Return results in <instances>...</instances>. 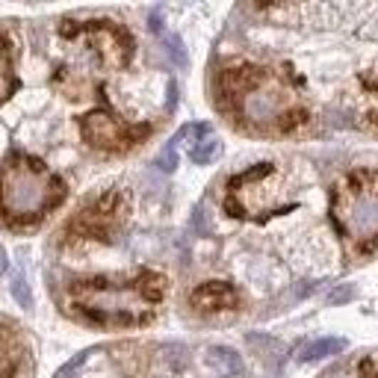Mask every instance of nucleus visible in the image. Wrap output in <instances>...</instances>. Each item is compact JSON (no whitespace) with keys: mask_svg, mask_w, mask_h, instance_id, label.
I'll use <instances>...</instances> for the list:
<instances>
[{"mask_svg":"<svg viewBox=\"0 0 378 378\" xmlns=\"http://www.w3.org/2000/svg\"><path fill=\"white\" fill-rule=\"evenodd\" d=\"M63 38H68L77 59L56 71V86L68 98H83L92 89L89 68H125L133 56V38L125 27L112 21H65Z\"/></svg>","mask_w":378,"mask_h":378,"instance_id":"nucleus-3","label":"nucleus"},{"mask_svg":"<svg viewBox=\"0 0 378 378\" xmlns=\"http://www.w3.org/2000/svg\"><path fill=\"white\" fill-rule=\"evenodd\" d=\"M189 305L195 310H201V313L236 310V308H240V293H236L231 284H225V281H210V284H201L189 295Z\"/></svg>","mask_w":378,"mask_h":378,"instance_id":"nucleus-9","label":"nucleus"},{"mask_svg":"<svg viewBox=\"0 0 378 378\" xmlns=\"http://www.w3.org/2000/svg\"><path fill=\"white\" fill-rule=\"evenodd\" d=\"M219 107L254 136H287L308 122V107L295 83L278 68L231 65L216 80Z\"/></svg>","mask_w":378,"mask_h":378,"instance_id":"nucleus-1","label":"nucleus"},{"mask_svg":"<svg viewBox=\"0 0 378 378\" xmlns=\"http://www.w3.org/2000/svg\"><path fill=\"white\" fill-rule=\"evenodd\" d=\"M293 207H295V201H287L284 198L281 174H278V169L272 163H257L228 181L225 210L236 219L263 222L269 216L290 213Z\"/></svg>","mask_w":378,"mask_h":378,"instance_id":"nucleus-6","label":"nucleus"},{"mask_svg":"<svg viewBox=\"0 0 378 378\" xmlns=\"http://www.w3.org/2000/svg\"><path fill=\"white\" fill-rule=\"evenodd\" d=\"M325 378H378V361H372V357H361L357 364L340 367V369L328 372Z\"/></svg>","mask_w":378,"mask_h":378,"instance_id":"nucleus-15","label":"nucleus"},{"mask_svg":"<svg viewBox=\"0 0 378 378\" xmlns=\"http://www.w3.org/2000/svg\"><path fill=\"white\" fill-rule=\"evenodd\" d=\"M210 364L219 367V372L222 375H240L243 372V361H240V355L225 349V346H213L210 349Z\"/></svg>","mask_w":378,"mask_h":378,"instance_id":"nucleus-14","label":"nucleus"},{"mask_svg":"<svg viewBox=\"0 0 378 378\" xmlns=\"http://www.w3.org/2000/svg\"><path fill=\"white\" fill-rule=\"evenodd\" d=\"M80 133L83 139L107 154H125L133 145H139L151 133L148 125H127L125 118H118L112 110H95L80 118Z\"/></svg>","mask_w":378,"mask_h":378,"instance_id":"nucleus-8","label":"nucleus"},{"mask_svg":"<svg viewBox=\"0 0 378 378\" xmlns=\"http://www.w3.org/2000/svg\"><path fill=\"white\" fill-rule=\"evenodd\" d=\"M12 295H15V302L18 305H24V308H33V295H30V287L21 275H15L12 278Z\"/></svg>","mask_w":378,"mask_h":378,"instance_id":"nucleus-17","label":"nucleus"},{"mask_svg":"<svg viewBox=\"0 0 378 378\" xmlns=\"http://www.w3.org/2000/svg\"><path fill=\"white\" fill-rule=\"evenodd\" d=\"M364 92H367V118L369 125L378 127V80H364Z\"/></svg>","mask_w":378,"mask_h":378,"instance_id":"nucleus-16","label":"nucleus"},{"mask_svg":"<svg viewBox=\"0 0 378 378\" xmlns=\"http://www.w3.org/2000/svg\"><path fill=\"white\" fill-rule=\"evenodd\" d=\"M15 68H12V38L6 30H0V104L15 92Z\"/></svg>","mask_w":378,"mask_h":378,"instance_id":"nucleus-10","label":"nucleus"},{"mask_svg":"<svg viewBox=\"0 0 378 378\" xmlns=\"http://www.w3.org/2000/svg\"><path fill=\"white\" fill-rule=\"evenodd\" d=\"M254 4L266 9V6H278V4H284V0H254Z\"/></svg>","mask_w":378,"mask_h":378,"instance_id":"nucleus-20","label":"nucleus"},{"mask_svg":"<svg viewBox=\"0 0 378 378\" xmlns=\"http://www.w3.org/2000/svg\"><path fill=\"white\" fill-rule=\"evenodd\" d=\"M18 367V337L12 328L0 325V378H9Z\"/></svg>","mask_w":378,"mask_h":378,"instance_id":"nucleus-12","label":"nucleus"},{"mask_svg":"<svg viewBox=\"0 0 378 378\" xmlns=\"http://www.w3.org/2000/svg\"><path fill=\"white\" fill-rule=\"evenodd\" d=\"M86 357H89V352H80V355H77V357H74V361H68V364L63 367V369H59V372L53 375V378H71V375H74L77 369H80V364L86 361Z\"/></svg>","mask_w":378,"mask_h":378,"instance_id":"nucleus-19","label":"nucleus"},{"mask_svg":"<svg viewBox=\"0 0 378 378\" xmlns=\"http://www.w3.org/2000/svg\"><path fill=\"white\" fill-rule=\"evenodd\" d=\"M166 293V281L154 272L136 278H89L68 287V310L89 325L130 328L142 325L157 313Z\"/></svg>","mask_w":378,"mask_h":378,"instance_id":"nucleus-2","label":"nucleus"},{"mask_svg":"<svg viewBox=\"0 0 378 378\" xmlns=\"http://www.w3.org/2000/svg\"><path fill=\"white\" fill-rule=\"evenodd\" d=\"M127 204L122 192H104L95 201L83 204L77 210V216L65 225V233L74 240H98V243H110L115 231L125 225Z\"/></svg>","mask_w":378,"mask_h":378,"instance_id":"nucleus-7","label":"nucleus"},{"mask_svg":"<svg viewBox=\"0 0 378 378\" xmlns=\"http://www.w3.org/2000/svg\"><path fill=\"white\" fill-rule=\"evenodd\" d=\"M331 222L352 257L378 251V172L355 169L331 195Z\"/></svg>","mask_w":378,"mask_h":378,"instance_id":"nucleus-5","label":"nucleus"},{"mask_svg":"<svg viewBox=\"0 0 378 378\" xmlns=\"http://www.w3.org/2000/svg\"><path fill=\"white\" fill-rule=\"evenodd\" d=\"M346 349V340H337V337H325V340H313L302 349V361H322L328 355H340Z\"/></svg>","mask_w":378,"mask_h":378,"instance_id":"nucleus-13","label":"nucleus"},{"mask_svg":"<svg viewBox=\"0 0 378 378\" xmlns=\"http://www.w3.org/2000/svg\"><path fill=\"white\" fill-rule=\"evenodd\" d=\"M65 184L27 154H12L0 166V216L12 228H30L63 204Z\"/></svg>","mask_w":378,"mask_h":378,"instance_id":"nucleus-4","label":"nucleus"},{"mask_svg":"<svg viewBox=\"0 0 378 378\" xmlns=\"http://www.w3.org/2000/svg\"><path fill=\"white\" fill-rule=\"evenodd\" d=\"M157 166H160L163 172H172L177 166V139H172V142L166 145V151L157 157Z\"/></svg>","mask_w":378,"mask_h":378,"instance_id":"nucleus-18","label":"nucleus"},{"mask_svg":"<svg viewBox=\"0 0 378 378\" xmlns=\"http://www.w3.org/2000/svg\"><path fill=\"white\" fill-rule=\"evenodd\" d=\"M0 272H6V254H4V248H0Z\"/></svg>","mask_w":378,"mask_h":378,"instance_id":"nucleus-21","label":"nucleus"},{"mask_svg":"<svg viewBox=\"0 0 378 378\" xmlns=\"http://www.w3.org/2000/svg\"><path fill=\"white\" fill-rule=\"evenodd\" d=\"M219 139L210 133V127H204V125H198V139L189 145V157H192V163H198V166H207V163H213L216 157H219Z\"/></svg>","mask_w":378,"mask_h":378,"instance_id":"nucleus-11","label":"nucleus"}]
</instances>
